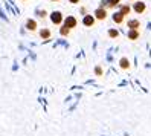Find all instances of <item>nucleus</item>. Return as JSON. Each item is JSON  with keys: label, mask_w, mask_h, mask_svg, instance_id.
<instances>
[{"label": "nucleus", "mask_w": 151, "mask_h": 136, "mask_svg": "<svg viewBox=\"0 0 151 136\" xmlns=\"http://www.w3.org/2000/svg\"><path fill=\"white\" fill-rule=\"evenodd\" d=\"M128 37H130V38H136V37H137V32H136V31H131V32L128 34Z\"/></svg>", "instance_id": "9"}, {"label": "nucleus", "mask_w": 151, "mask_h": 136, "mask_svg": "<svg viewBox=\"0 0 151 136\" xmlns=\"http://www.w3.org/2000/svg\"><path fill=\"white\" fill-rule=\"evenodd\" d=\"M76 25V20L73 19V17H69V19L66 20V28L69 29V28H73V26Z\"/></svg>", "instance_id": "1"}, {"label": "nucleus", "mask_w": 151, "mask_h": 136, "mask_svg": "<svg viewBox=\"0 0 151 136\" xmlns=\"http://www.w3.org/2000/svg\"><path fill=\"white\" fill-rule=\"evenodd\" d=\"M110 35H111V37H116V35H118V31H110Z\"/></svg>", "instance_id": "13"}, {"label": "nucleus", "mask_w": 151, "mask_h": 136, "mask_svg": "<svg viewBox=\"0 0 151 136\" xmlns=\"http://www.w3.org/2000/svg\"><path fill=\"white\" fill-rule=\"evenodd\" d=\"M121 66L125 69V67H128V61H127V58H122L121 60Z\"/></svg>", "instance_id": "8"}, {"label": "nucleus", "mask_w": 151, "mask_h": 136, "mask_svg": "<svg viewBox=\"0 0 151 136\" xmlns=\"http://www.w3.org/2000/svg\"><path fill=\"white\" fill-rule=\"evenodd\" d=\"M134 9H136L137 12H142V11L145 9V5H144V3H136V5H134Z\"/></svg>", "instance_id": "3"}, {"label": "nucleus", "mask_w": 151, "mask_h": 136, "mask_svg": "<svg viewBox=\"0 0 151 136\" xmlns=\"http://www.w3.org/2000/svg\"><path fill=\"white\" fill-rule=\"evenodd\" d=\"M41 37H44V38L49 37V31H41Z\"/></svg>", "instance_id": "11"}, {"label": "nucleus", "mask_w": 151, "mask_h": 136, "mask_svg": "<svg viewBox=\"0 0 151 136\" xmlns=\"http://www.w3.org/2000/svg\"><path fill=\"white\" fill-rule=\"evenodd\" d=\"M84 25H87V26H90V25H93V19L90 15H87V17H84Z\"/></svg>", "instance_id": "5"}, {"label": "nucleus", "mask_w": 151, "mask_h": 136, "mask_svg": "<svg viewBox=\"0 0 151 136\" xmlns=\"http://www.w3.org/2000/svg\"><path fill=\"white\" fill-rule=\"evenodd\" d=\"M96 17H98V19H104V17H105V11L98 9V11H96Z\"/></svg>", "instance_id": "6"}, {"label": "nucleus", "mask_w": 151, "mask_h": 136, "mask_svg": "<svg viewBox=\"0 0 151 136\" xmlns=\"http://www.w3.org/2000/svg\"><path fill=\"white\" fill-rule=\"evenodd\" d=\"M128 26H130V28H137V26H139V22H136V20H131V22L128 23Z\"/></svg>", "instance_id": "7"}, {"label": "nucleus", "mask_w": 151, "mask_h": 136, "mask_svg": "<svg viewBox=\"0 0 151 136\" xmlns=\"http://www.w3.org/2000/svg\"><path fill=\"white\" fill-rule=\"evenodd\" d=\"M122 17H124V14H122V12H118V14H114L113 20H114V22H118V23H121V22H122Z\"/></svg>", "instance_id": "4"}, {"label": "nucleus", "mask_w": 151, "mask_h": 136, "mask_svg": "<svg viewBox=\"0 0 151 136\" xmlns=\"http://www.w3.org/2000/svg\"><path fill=\"white\" fill-rule=\"evenodd\" d=\"M28 26H29V29H34V28H35V22H32V20H31V22L28 23Z\"/></svg>", "instance_id": "12"}, {"label": "nucleus", "mask_w": 151, "mask_h": 136, "mask_svg": "<svg viewBox=\"0 0 151 136\" xmlns=\"http://www.w3.org/2000/svg\"><path fill=\"white\" fill-rule=\"evenodd\" d=\"M70 2H78V0H70Z\"/></svg>", "instance_id": "14"}, {"label": "nucleus", "mask_w": 151, "mask_h": 136, "mask_svg": "<svg viewBox=\"0 0 151 136\" xmlns=\"http://www.w3.org/2000/svg\"><path fill=\"white\" fill-rule=\"evenodd\" d=\"M119 2V0H107V5H110V6H113V5H116Z\"/></svg>", "instance_id": "10"}, {"label": "nucleus", "mask_w": 151, "mask_h": 136, "mask_svg": "<svg viewBox=\"0 0 151 136\" xmlns=\"http://www.w3.org/2000/svg\"><path fill=\"white\" fill-rule=\"evenodd\" d=\"M50 19H52V22H54V23H60L61 22V14L60 12H54Z\"/></svg>", "instance_id": "2"}]
</instances>
